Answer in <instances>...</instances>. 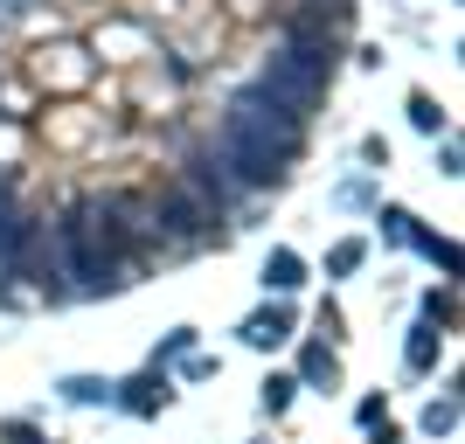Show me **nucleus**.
Here are the masks:
<instances>
[{
  "label": "nucleus",
  "instance_id": "obj_1",
  "mask_svg": "<svg viewBox=\"0 0 465 444\" xmlns=\"http://www.w3.org/2000/svg\"><path fill=\"white\" fill-rule=\"evenodd\" d=\"M292 146H299V118L285 104H272L264 91H243L230 104V118H223V160L236 167L243 188H272L285 174Z\"/></svg>",
  "mask_w": 465,
  "mask_h": 444
},
{
  "label": "nucleus",
  "instance_id": "obj_2",
  "mask_svg": "<svg viewBox=\"0 0 465 444\" xmlns=\"http://www.w3.org/2000/svg\"><path fill=\"white\" fill-rule=\"evenodd\" d=\"M320 84H327V49H320V42H292L285 56L264 70L257 91L272 97V104H285L292 118H306V104L320 97Z\"/></svg>",
  "mask_w": 465,
  "mask_h": 444
},
{
  "label": "nucleus",
  "instance_id": "obj_3",
  "mask_svg": "<svg viewBox=\"0 0 465 444\" xmlns=\"http://www.w3.org/2000/svg\"><path fill=\"white\" fill-rule=\"evenodd\" d=\"M209 215L215 209L194 188H160V222H167L174 236H202V230H209Z\"/></svg>",
  "mask_w": 465,
  "mask_h": 444
},
{
  "label": "nucleus",
  "instance_id": "obj_4",
  "mask_svg": "<svg viewBox=\"0 0 465 444\" xmlns=\"http://www.w3.org/2000/svg\"><path fill=\"white\" fill-rule=\"evenodd\" d=\"M285 333H292V320H285V312H264V320H251V340H257V348H278Z\"/></svg>",
  "mask_w": 465,
  "mask_h": 444
},
{
  "label": "nucleus",
  "instance_id": "obj_5",
  "mask_svg": "<svg viewBox=\"0 0 465 444\" xmlns=\"http://www.w3.org/2000/svg\"><path fill=\"white\" fill-rule=\"evenodd\" d=\"M264 278H272L278 291H292V285H299V257H292V251H278L272 264H264Z\"/></svg>",
  "mask_w": 465,
  "mask_h": 444
}]
</instances>
